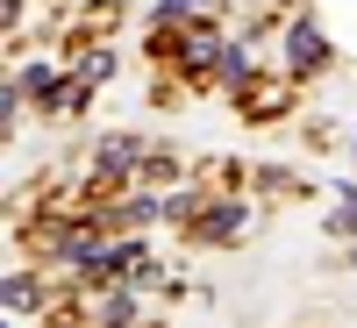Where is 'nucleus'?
<instances>
[{"label": "nucleus", "mask_w": 357, "mask_h": 328, "mask_svg": "<svg viewBox=\"0 0 357 328\" xmlns=\"http://www.w3.org/2000/svg\"><path fill=\"white\" fill-rule=\"evenodd\" d=\"M321 57H329V43H321V29L314 22H293V36H286V65H293V79H307Z\"/></svg>", "instance_id": "obj_1"}, {"label": "nucleus", "mask_w": 357, "mask_h": 328, "mask_svg": "<svg viewBox=\"0 0 357 328\" xmlns=\"http://www.w3.org/2000/svg\"><path fill=\"white\" fill-rule=\"evenodd\" d=\"M22 93H36V100H57V72H50V65H29V72H22Z\"/></svg>", "instance_id": "obj_2"}, {"label": "nucleus", "mask_w": 357, "mask_h": 328, "mask_svg": "<svg viewBox=\"0 0 357 328\" xmlns=\"http://www.w3.org/2000/svg\"><path fill=\"white\" fill-rule=\"evenodd\" d=\"M8 314H36V286H29L22 272L8 279Z\"/></svg>", "instance_id": "obj_3"}, {"label": "nucleus", "mask_w": 357, "mask_h": 328, "mask_svg": "<svg viewBox=\"0 0 357 328\" xmlns=\"http://www.w3.org/2000/svg\"><path fill=\"white\" fill-rule=\"evenodd\" d=\"M200 228H207V235H236V228H243V207H222V214H207Z\"/></svg>", "instance_id": "obj_4"}, {"label": "nucleus", "mask_w": 357, "mask_h": 328, "mask_svg": "<svg viewBox=\"0 0 357 328\" xmlns=\"http://www.w3.org/2000/svg\"><path fill=\"white\" fill-rule=\"evenodd\" d=\"M93 314H100V321H129V314H136V300H129V292H107Z\"/></svg>", "instance_id": "obj_5"}, {"label": "nucleus", "mask_w": 357, "mask_h": 328, "mask_svg": "<svg viewBox=\"0 0 357 328\" xmlns=\"http://www.w3.org/2000/svg\"><path fill=\"white\" fill-rule=\"evenodd\" d=\"M107 72H114V57H107V50H93V57H86V65H79V79H86V86H100Z\"/></svg>", "instance_id": "obj_6"}, {"label": "nucleus", "mask_w": 357, "mask_h": 328, "mask_svg": "<svg viewBox=\"0 0 357 328\" xmlns=\"http://www.w3.org/2000/svg\"><path fill=\"white\" fill-rule=\"evenodd\" d=\"M329 228H336V235H350V228H357V200H343V207H336V214H329Z\"/></svg>", "instance_id": "obj_7"}]
</instances>
